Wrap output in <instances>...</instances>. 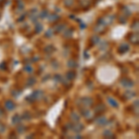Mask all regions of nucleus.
<instances>
[{"mask_svg": "<svg viewBox=\"0 0 139 139\" xmlns=\"http://www.w3.org/2000/svg\"><path fill=\"white\" fill-rule=\"evenodd\" d=\"M61 79H62V77H61V75H59V74H56L54 76V80L56 82H61Z\"/></svg>", "mask_w": 139, "mask_h": 139, "instance_id": "31", "label": "nucleus"}, {"mask_svg": "<svg viewBox=\"0 0 139 139\" xmlns=\"http://www.w3.org/2000/svg\"><path fill=\"white\" fill-rule=\"evenodd\" d=\"M43 30V26H42V24H36V26H35V33L36 34H40L41 32Z\"/></svg>", "mask_w": 139, "mask_h": 139, "instance_id": "23", "label": "nucleus"}, {"mask_svg": "<svg viewBox=\"0 0 139 139\" xmlns=\"http://www.w3.org/2000/svg\"><path fill=\"white\" fill-rule=\"evenodd\" d=\"M135 92H132V91H127L124 93V96H125L126 99H131V98H133L134 96H135Z\"/></svg>", "mask_w": 139, "mask_h": 139, "instance_id": "14", "label": "nucleus"}, {"mask_svg": "<svg viewBox=\"0 0 139 139\" xmlns=\"http://www.w3.org/2000/svg\"><path fill=\"white\" fill-rule=\"evenodd\" d=\"M11 122H12V124H19V123H21L22 122V117L20 116V115H18V114H15L12 119H11Z\"/></svg>", "mask_w": 139, "mask_h": 139, "instance_id": "11", "label": "nucleus"}, {"mask_svg": "<svg viewBox=\"0 0 139 139\" xmlns=\"http://www.w3.org/2000/svg\"><path fill=\"white\" fill-rule=\"evenodd\" d=\"M103 136H105L106 138H111V137H114L112 132L110 130H105L104 133H103Z\"/></svg>", "mask_w": 139, "mask_h": 139, "instance_id": "17", "label": "nucleus"}, {"mask_svg": "<svg viewBox=\"0 0 139 139\" xmlns=\"http://www.w3.org/2000/svg\"><path fill=\"white\" fill-rule=\"evenodd\" d=\"M72 124H73V123H70V122H69V123H67V124H66V129H68V130H70V129H71V128H72Z\"/></svg>", "mask_w": 139, "mask_h": 139, "instance_id": "34", "label": "nucleus"}, {"mask_svg": "<svg viewBox=\"0 0 139 139\" xmlns=\"http://www.w3.org/2000/svg\"><path fill=\"white\" fill-rule=\"evenodd\" d=\"M75 77H76V73H75L74 70H70V71H68V72L66 73V79L69 80V81L73 80Z\"/></svg>", "mask_w": 139, "mask_h": 139, "instance_id": "12", "label": "nucleus"}, {"mask_svg": "<svg viewBox=\"0 0 139 139\" xmlns=\"http://www.w3.org/2000/svg\"><path fill=\"white\" fill-rule=\"evenodd\" d=\"M31 118H32V115H31L30 112H28V111H25V112L23 113V117H22V119L23 120H30Z\"/></svg>", "mask_w": 139, "mask_h": 139, "instance_id": "24", "label": "nucleus"}, {"mask_svg": "<svg viewBox=\"0 0 139 139\" xmlns=\"http://www.w3.org/2000/svg\"><path fill=\"white\" fill-rule=\"evenodd\" d=\"M129 49H130L129 45H128V44H126V43H123L120 46V47H119V52L121 53V54H123V53L128 52V51H129Z\"/></svg>", "mask_w": 139, "mask_h": 139, "instance_id": "8", "label": "nucleus"}, {"mask_svg": "<svg viewBox=\"0 0 139 139\" xmlns=\"http://www.w3.org/2000/svg\"><path fill=\"white\" fill-rule=\"evenodd\" d=\"M105 110H106V106L104 104H98L95 108V112L96 114H100V113L104 112Z\"/></svg>", "mask_w": 139, "mask_h": 139, "instance_id": "9", "label": "nucleus"}, {"mask_svg": "<svg viewBox=\"0 0 139 139\" xmlns=\"http://www.w3.org/2000/svg\"><path fill=\"white\" fill-rule=\"evenodd\" d=\"M75 138H82L81 135H75Z\"/></svg>", "mask_w": 139, "mask_h": 139, "instance_id": "37", "label": "nucleus"}, {"mask_svg": "<svg viewBox=\"0 0 139 139\" xmlns=\"http://www.w3.org/2000/svg\"><path fill=\"white\" fill-rule=\"evenodd\" d=\"M83 125L82 124V123H80L79 122H76L75 123H73L72 124V128H71V130H73L75 133H80L81 131L83 130Z\"/></svg>", "mask_w": 139, "mask_h": 139, "instance_id": "6", "label": "nucleus"}, {"mask_svg": "<svg viewBox=\"0 0 139 139\" xmlns=\"http://www.w3.org/2000/svg\"><path fill=\"white\" fill-rule=\"evenodd\" d=\"M64 4L67 7H70L71 5L73 4V0H64Z\"/></svg>", "mask_w": 139, "mask_h": 139, "instance_id": "30", "label": "nucleus"}, {"mask_svg": "<svg viewBox=\"0 0 139 139\" xmlns=\"http://www.w3.org/2000/svg\"><path fill=\"white\" fill-rule=\"evenodd\" d=\"M107 100H108L109 104L110 105L111 107H113V108H116V109H117L118 107H119V103H118L117 101H116V99H114L113 97L108 96V97H107Z\"/></svg>", "mask_w": 139, "mask_h": 139, "instance_id": "10", "label": "nucleus"}, {"mask_svg": "<svg viewBox=\"0 0 139 139\" xmlns=\"http://www.w3.org/2000/svg\"><path fill=\"white\" fill-rule=\"evenodd\" d=\"M95 122H96V123L97 125L99 126H103L108 124V120H107V118L105 117V116H98V117H96Z\"/></svg>", "mask_w": 139, "mask_h": 139, "instance_id": "4", "label": "nucleus"}, {"mask_svg": "<svg viewBox=\"0 0 139 139\" xmlns=\"http://www.w3.org/2000/svg\"><path fill=\"white\" fill-rule=\"evenodd\" d=\"M120 83H121L123 87H126V88H131V87H133L135 85V83L129 78H122V80H121Z\"/></svg>", "mask_w": 139, "mask_h": 139, "instance_id": "3", "label": "nucleus"}, {"mask_svg": "<svg viewBox=\"0 0 139 139\" xmlns=\"http://www.w3.org/2000/svg\"><path fill=\"white\" fill-rule=\"evenodd\" d=\"M72 30L71 29H70V30H68L67 32L65 33V35H64V37H66V38H68V37H70L71 35H72Z\"/></svg>", "mask_w": 139, "mask_h": 139, "instance_id": "28", "label": "nucleus"}, {"mask_svg": "<svg viewBox=\"0 0 139 139\" xmlns=\"http://www.w3.org/2000/svg\"><path fill=\"white\" fill-rule=\"evenodd\" d=\"M15 104H14V102L12 100H7L6 102H5V108L9 110V111H12L15 109Z\"/></svg>", "mask_w": 139, "mask_h": 139, "instance_id": "7", "label": "nucleus"}, {"mask_svg": "<svg viewBox=\"0 0 139 139\" xmlns=\"http://www.w3.org/2000/svg\"><path fill=\"white\" fill-rule=\"evenodd\" d=\"M43 96H44L43 91H41V90H35V91L34 92V93H33L29 97H27V98H31V100L29 101V102H34V100L41 99Z\"/></svg>", "mask_w": 139, "mask_h": 139, "instance_id": "2", "label": "nucleus"}, {"mask_svg": "<svg viewBox=\"0 0 139 139\" xmlns=\"http://www.w3.org/2000/svg\"><path fill=\"white\" fill-rule=\"evenodd\" d=\"M35 83H36V79L35 78H29L28 80H27V83H26V85L28 87H30V86H33V85H35Z\"/></svg>", "mask_w": 139, "mask_h": 139, "instance_id": "16", "label": "nucleus"}, {"mask_svg": "<svg viewBox=\"0 0 139 139\" xmlns=\"http://www.w3.org/2000/svg\"><path fill=\"white\" fill-rule=\"evenodd\" d=\"M67 66L70 67V68H76L77 67V62L73 59H70L68 62H67Z\"/></svg>", "mask_w": 139, "mask_h": 139, "instance_id": "18", "label": "nucleus"}, {"mask_svg": "<svg viewBox=\"0 0 139 139\" xmlns=\"http://www.w3.org/2000/svg\"><path fill=\"white\" fill-rule=\"evenodd\" d=\"M25 129H26V128H25L23 125H20L17 128V132L19 133V134H22V133H24V132H25Z\"/></svg>", "mask_w": 139, "mask_h": 139, "instance_id": "27", "label": "nucleus"}, {"mask_svg": "<svg viewBox=\"0 0 139 139\" xmlns=\"http://www.w3.org/2000/svg\"><path fill=\"white\" fill-rule=\"evenodd\" d=\"M52 35H53V31L51 30V29H49V30H47V32L46 33L45 36H46V37H47V38H49V37H51Z\"/></svg>", "mask_w": 139, "mask_h": 139, "instance_id": "29", "label": "nucleus"}, {"mask_svg": "<svg viewBox=\"0 0 139 139\" xmlns=\"http://www.w3.org/2000/svg\"><path fill=\"white\" fill-rule=\"evenodd\" d=\"M47 11H42L41 13L39 14V17L42 18V19H44V18H46V16H47Z\"/></svg>", "mask_w": 139, "mask_h": 139, "instance_id": "33", "label": "nucleus"}, {"mask_svg": "<svg viewBox=\"0 0 139 139\" xmlns=\"http://www.w3.org/2000/svg\"><path fill=\"white\" fill-rule=\"evenodd\" d=\"M81 113H82V115H83V117L85 118L86 120H90V119L93 117L91 111H90L88 109H86V108H83V109H81Z\"/></svg>", "mask_w": 139, "mask_h": 139, "instance_id": "5", "label": "nucleus"}, {"mask_svg": "<svg viewBox=\"0 0 139 139\" xmlns=\"http://www.w3.org/2000/svg\"><path fill=\"white\" fill-rule=\"evenodd\" d=\"M91 40H92L93 45H98V44H99V41H100L99 37H98L97 35H94V36L91 38Z\"/></svg>", "mask_w": 139, "mask_h": 139, "instance_id": "21", "label": "nucleus"}, {"mask_svg": "<svg viewBox=\"0 0 139 139\" xmlns=\"http://www.w3.org/2000/svg\"><path fill=\"white\" fill-rule=\"evenodd\" d=\"M23 70H24L26 72H28V73H32V72L34 71V68H33L30 64H26V65L23 67Z\"/></svg>", "mask_w": 139, "mask_h": 139, "instance_id": "19", "label": "nucleus"}, {"mask_svg": "<svg viewBox=\"0 0 139 139\" xmlns=\"http://www.w3.org/2000/svg\"><path fill=\"white\" fill-rule=\"evenodd\" d=\"M2 115H4V111H3L2 109H0V117H1Z\"/></svg>", "mask_w": 139, "mask_h": 139, "instance_id": "36", "label": "nucleus"}, {"mask_svg": "<svg viewBox=\"0 0 139 139\" xmlns=\"http://www.w3.org/2000/svg\"><path fill=\"white\" fill-rule=\"evenodd\" d=\"M6 131V126L3 123H0V134H3Z\"/></svg>", "mask_w": 139, "mask_h": 139, "instance_id": "32", "label": "nucleus"}, {"mask_svg": "<svg viewBox=\"0 0 139 139\" xmlns=\"http://www.w3.org/2000/svg\"><path fill=\"white\" fill-rule=\"evenodd\" d=\"M45 51L47 53H52L55 51V47H54L53 46H47L46 47V50H45Z\"/></svg>", "mask_w": 139, "mask_h": 139, "instance_id": "26", "label": "nucleus"}, {"mask_svg": "<svg viewBox=\"0 0 139 139\" xmlns=\"http://www.w3.org/2000/svg\"><path fill=\"white\" fill-rule=\"evenodd\" d=\"M99 46H100V49H101V50H104L105 48H107V47H108V46H109V44L107 43L106 41H103L102 43H100V42H99Z\"/></svg>", "mask_w": 139, "mask_h": 139, "instance_id": "25", "label": "nucleus"}, {"mask_svg": "<svg viewBox=\"0 0 139 139\" xmlns=\"http://www.w3.org/2000/svg\"><path fill=\"white\" fill-rule=\"evenodd\" d=\"M93 103H94L93 98L89 97V96H84V97L81 98V99L77 102V104L78 105L82 104L83 107H85V108H89V107H91L92 105H93Z\"/></svg>", "mask_w": 139, "mask_h": 139, "instance_id": "1", "label": "nucleus"}, {"mask_svg": "<svg viewBox=\"0 0 139 139\" xmlns=\"http://www.w3.org/2000/svg\"><path fill=\"white\" fill-rule=\"evenodd\" d=\"M59 19V17L57 15V14H52L50 17H49V22H55V21H58Z\"/></svg>", "mask_w": 139, "mask_h": 139, "instance_id": "22", "label": "nucleus"}, {"mask_svg": "<svg viewBox=\"0 0 139 139\" xmlns=\"http://www.w3.org/2000/svg\"><path fill=\"white\" fill-rule=\"evenodd\" d=\"M70 119H71L74 122H79L81 118H80V116H79L76 112H71L70 113Z\"/></svg>", "mask_w": 139, "mask_h": 139, "instance_id": "15", "label": "nucleus"}, {"mask_svg": "<svg viewBox=\"0 0 139 139\" xmlns=\"http://www.w3.org/2000/svg\"><path fill=\"white\" fill-rule=\"evenodd\" d=\"M65 24H59V25H57L56 27H54V30L56 31L57 33H60L62 30H64L65 28Z\"/></svg>", "mask_w": 139, "mask_h": 139, "instance_id": "20", "label": "nucleus"}, {"mask_svg": "<svg viewBox=\"0 0 139 139\" xmlns=\"http://www.w3.org/2000/svg\"><path fill=\"white\" fill-rule=\"evenodd\" d=\"M129 41L132 42L133 44H137L138 43V35L136 34H133L132 35H130V37H129Z\"/></svg>", "mask_w": 139, "mask_h": 139, "instance_id": "13", "label": "nucleus"}, {"mask_svg": "<svg viewBox=\"0 0 139 139\" xmlns=\"http://www.w3.org/2000/svg\"><path fill=\"white\" fill-rule=\"evenodd\" d=\"M6 68H7V64L5 62H2L0 64V70H6Z\"/></svg>", "mask_w": 139, "mask_h": 139, "instance_id": "35", "label": "nucleus"}]
</instances>
